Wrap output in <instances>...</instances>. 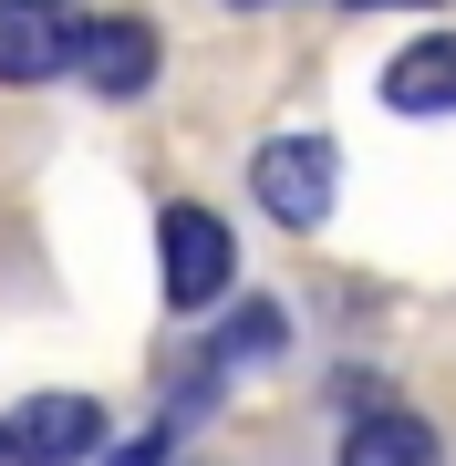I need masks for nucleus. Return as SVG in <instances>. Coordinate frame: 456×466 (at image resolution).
<instances>
[{"label": "nucleus", "instance_id": "nucleus-7", "mask_svg": "<svg viewBox=\"0 0 456 466\" xmlns=\"http://www.w3.org/2000/svg\"><path fill=\"white\" fill-rule=\"evenodd\" d=\"M384 104H394V115H456V42L446 32L405 42L384 63Z\"/></svg>", "mask_w": 456, "mask_h": 466}, {"label": "nucleus", "instance_id": "nucleus-4", "mask_svg": "<svg viewBox=\"0 0 456 466\" xmlns=\"http://www.w3.org/2000/svg\"><path fill=\"white\" fill-rule=\"evenodd\" d=\"M84 63V11L73 0H0V84H63Z\"/></svg>", "mask_w": 456, "mask_h": 466}, {"label": "nucleus", "instance_id": "nucleus-8", "mask_svg": "<svg viewBox=\"0 0 456 466\" xmlns=\"http://www.w3.org/2000/svg\"><path fill=\"white\" fill-rule=\"evenodd\" d=\"M280 342H290V311H280V300H238V311L218 321V352H208V373H238V363H270Z\"/></svg>", "mask_w": 456, "mask_h": 466}, {"label": "nucleus", "instance_id": "nucleus-10", "mask_svg": "<svg viewBox=\"0 0 456 466\" xmlns=\"http://www.w3.org/2000/svg\"><path fill=\"white\" fill-rule=\"evenodd\" d=\"M238 11H249V0H238Z\"/></svg>", "mask_w": 456, "mask_h": 466}, {"label": "nucleus", "instance_id": "nucleus-2", "mask_svg": "<svg viewBox=\"0 0 456 466\" xmlns=\"http://www.w3.org/2000/svg\"><path fill=\"white\" fill-rule=\"evenodd\" d=\"M332 187H342V146L332 135H270L249 156V198L280 218V228H321L332 218Z\"/></svg>", "mask_w": 456, "mask_h": 466}, {"label": "nucleus", "instance_id": "nucleus-6", "mask_svg": "<svg viewBox=\"0 0 456 466\" xmlns=\"http://www.w3.org/2000/svg\"><path fill=\"white\" fill-rule=\"evenodd\" d=\"M446 446H436V425L425 415H405V404H363L353 425H342V456L332 466H436Z\"/></svg>", "mask_w": 456, "mask_h": 466}, {"label": "nucleus", "instance_id": "nucleus-9", "mask_svg": "<svg viewBox=\"0 0 456 466\" xmlns=\"http://www.w3.org/2000/svg\"><path fill=\"white\" fill-rule=\"evenodd\" d=\"M167 456H177V425H146V435H125L104 466H167Z\"/></svg>", "mask_w": 456, "mask_h": 466}, {"label": "nucleus", "instance_id": "nucleus-3", "mask_svg": "<svg viewBox=\"0 0 456 466\" xmlns=\"http://www.w3.org/2000/svg\"><path fill=\"white\" fill-rule=\"evenodd\" d=\"M84 456H104L94 394H21L0 415V466H84Z\"/></svg>", "mask_w": 456, "mask_h": 466}, {"label": "nucleus", "instance_id": "nucleus-1", "mask_svg": "<svg viewBox=\"0 0 456 466\" xmlns=\"http://www.w3.org/2000/svg\"><path fill=\"white\" fill-rule=\"evenodd\" d=\"M156 259H167V311H228V290H238V249H228V228L208 218L198 198H177V208H156Z\"/></svg>", "mask_w": 456, "mask_h": 466}, {"label": "nucleus", "instance_id": "nucleus-5", "mask_svg": "<svg viewBox=\"0 0 456 466\" xmlns=\"http://www.w3.org/2000/svg\"><path fill=\"white\" fill-rule=\"evenodd\" d=\"M156 63H167V52H156V21L115 11V21H84V63H73V73H84L104 104H136L156 84Z\"/></svg>", "mask_w": 456, "mask_h": 466}]
</instances>
